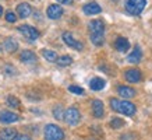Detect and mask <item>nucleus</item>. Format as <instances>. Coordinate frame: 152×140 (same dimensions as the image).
<instances>
[{"label":"nucleus","instance_id":"f257e3e1","mask_svg":"<svg viewBox=\"0 0 152 140\" xmlns=\"http://www.w3.org/2000/svg\"><path fill=\"white\" fill-rule=\"evenodd\" d=\"M89 32H91V41L94 45L101 46L103 45V32H105V24L102 20H92L89 23Z\"/></svg>","mask_w":152,"mask_h":140},{"label":"nucleus","instance_id":"f03ea898","mask_svg":"<svg viewBox=\"0 0 152 140\" xmlns=\"http://www.w3.org/2000/svg\"><path fill=\"white\" fill-rule=\"evenodd\" d=\"M110 108L113 111L127 115V116H133L135 113V105L130 102L127 99H117V98H112L110 99Z\"/></svg>","mask_w":152,"mask_h":140},{"label":"nucleus","instance_id":"7ed1b4c3","mask_svg":"<svg viewBox=\"0 0 152 140\" xmlns=\"http://www.w3.org/2000/svg\"><path fill=\"white\" fill-rule=\"evenodd\" d=\"M147 6V0H126L124 9L131 15H140Z\"/></svg>","mask_w":152,"mask_h":140},{"label":"nucleus","instance_id":"20e7f679","mask_svg":"<svg viewBox=\"0 0 152 140\" xmlns=\"http://www.w3.org/2000/svg\"><path fill=\"white\" fill-rule=\"evenodd\" d=\"M43 136H45V140H63L64 139V132L57 125L49 123V125L45 126Z\"/></svg>","mask_w":152,"mask_h":140},{"label":"nucleus","instance_id":"39448f33","mask_svg":"<svg viewBox=\"0 0 152 140\" xmlns=\"http://www.w3.org/2000/svg\"><path fill=\"white\" fill-rule=\"evenodd\" d=\"M80 119H81V113H80V111L75 107H71V108H69V109L66 111L64 121H66V123H67L69 126L78 125Z\"/></svg>","mask_w":152,"mask_h":140},{"label":"nucleus","instance_id":"423d86ee","mask_svg":"<svg viewBox=\"0 0 152 140\" xmlns=\"http://www.w3.org/2000/svg\"><path fill=\"white\" fill-rule=\"evenodd\" d=\"M18 31L21 34H24V37H27L28 39H31V41H35V39H38L39 38V31H38L37 28L31 27V25H20L18 27Z\"/></svg>","mask_w":152,"mask_h":140},{"label":"nucleus","instance_id":"0eeeda50","mask_svg":"<svg viewBox=\"0 0 152 140\" xmlns=\"http://www.w3.org/2000/svg\"><path fill=\"white\" fill-rule=\"evenodd\" d=\"M63 41H64L66 45H69L70 48H74V49H77V51H83L84 45L73 37V34H70V32H63Z\"/></svg>","mask_w":152,"mask_h":140},{"label":"nucleus","instance_id":"6e6552de","mask_svg":"<svg viewBox=\"0 0 152 140\" xmlns=\"http://www.w3.org/2000/svg\"><path fill=\"white\" fill-rule=\"evenodd\" d=\"M46 15L50 20H59L63 15V9L59 4H50L46 10Z\"/></svg>","mask_w":152,"mask_h":140},{"label":"nucleus","instance_id":"1a4fd4ad","mask_svg":"<svg viewBox=\"0 0 152 140\" xmlns=\"http://www.w3.org/2000/svg\"><path fill=\"white\" fill-rule=\"evenodd\" d=\"M124 77L129 83H140L142 79V74L138 69H129L124 73Z\"/></svg>","mask_w":152,"mask_h":140},{"label":"nucleus","instance_id":"9d476101","mask_svg":"<svg viewBox=\"0 0 152 140\" xmlns=\"http://www.w3.org/2000/svg\"><path fill=\"white\" fill-rule=\"evenodd\" d=\"M18 121V115H15L11 111H1L0 112V122L1 123H13Z\"/></svg>","mask_w":152,"mask_h":140},{"label":"nucleus","instance_id":"9b49d317","mask_svg":"<svg viewBox=\"0 0 152 140\" xmlns=\"http://www.w3.org/2000/svg\"><path fill=\"white\" fill-rule=\"evenodd\" d=\"M83 11L84 14H87V15H94V14H99L102 11V7L98 3L92 1V3H87V4L83 7Z\"/></svg>","mask_w":152,"mask_h":140},{"label":"nucleus","instance_id":"f8f14e48","mask_svg":"<svg viewBox=\"0 0 152 140\" xmlns=\"http://www.w3.org/2000/svg\"><path fill=\"white\" fill-rule=\"evenodd\" d=\"M31 13H32V9H31V6L28 4V3H20L18 6H17V14H18L21 18H28L29 15H31Z\"/></svg>","mask_w":152,"mask_h":140},{"label":"nucleus","instance_id":"ddd939ff","mask_svg":"<svg viewBox=\"0 0 152 140\" xmlns=\"http://www.w3.org/2000/svg\"><path fill=\"white\" fill-rule=\"evenodd\" d=\"M117 93H119L120 97H123L124 99L135 97V90L131 88V87H127V85H119L117 87Z\"/></svg>","mask_w":152,"mask_h":140},{"label":"nucleus","instance_id":"4468645a","mask_svg":"<svg viewBox=\"0 0 152 140\" xmlns=\"http://www.w3.org/2000/svg\"><path fill=\"white\" fill-rule=\"evenodd\" d=\"M92 113L95 118H102L103 113H105V109H103V102L101 99H94L92 101Z\"/></svg>","mask_w":152,"mask_h":140},{"label":"nucleus","instance_id":"2eb2a0df","mask_svg":"<svg viewBox=\"0 0 152 140\" xmlns=\"http://www.w3.org/2000/svg\"><path fill=\"white\" fill-rule=\"evenodd\" d=\"M17 130L14 127H4L3 130L0 132V139L1 140H14L17 137Z\"/></svg>","mask_w":152,"mask_h":140},{"label":"nucleus","instance_id":"dca6fc26","mask_svg":"<svg viewBox=\"0 0 152 140\" xmlns=\"http://www.w3.org/2000/svg\"><path fill=\"white\" fill-rule=\"evenodd\" d=\"M115 48L119 52H127L130 49V42L124 37H119L115 42Z\"/></svg>","mask_w":152,"mask_h":140},{"label":"nucleus","instance_id":"f3484780","mask_svg":"<svg viewBox=\"0 0 152 140\" xmlns=\"http://www.w3.org/2000/svg\"><path fill=\"white\" fill-rule=\"evenodd\" d=\"M106 81L101 77H94L91 81H89V88L94 90V91H101L102 88H105Z\"/></svg>","mask_w":152,"mask_h":140},{"label":"nucleus","instance_id":"a211bd4d","mask_svg":"<svg viewBox=\"0 0 152 140\" xmlns=\"http://www.w3.org/2000/svg\"><path fill=\"white\" fill-rule=\"evenodd\" d=\"M141 59H142V51H141L140 46H135L134 51L127 56V60H129L130 63H138Z\"/></svg>","mask_w":152,"mask_h":140},{"label":"nucleus","instance_id":"6ab92c4d","mask_svg":"<svg viewBox=\"0 0 152 140\" xmlns=\"http://www.w3.org/2000/svg\"><path fill=\"white\" fill-rule=\"evenodd\" d=\"M3 46H4V49L7 52L13 53V52H15L17 49H18V43H17V41H15V39H13L11 37H9V38H6Z\"/></svg>","mask_w":152,"mask_h":140},{"label":"nucleus","instance_id":"aec40b11","mask_svg":"<svg viewBox=\"0 0 152 140\" xmlns=\"http://www.w3.org/2000/svg\"><path fill=\"white\" fill-rule=\"evenodd\" d=\"M20 59L24 63H34V62H37V55L31 51H24L20 56Z\"/></svg>","mask_w":152,"mask_h":140},{"label":"nucleus","instance_id":"412c9836","mask_svg":"<svg viewBox=\"0 0 152 140\" xmlns=\"http://www.w3.org/2000/svg\"><path fill=\"white\" fill-rule=\"evenodd\" d=\"M42 56H43L48 62H57V59H59L57 53L53 51H49V49H43V51H42Z\"/></svg>","mask_w":152,"mask_h":140},{"label":"nucleus","instance_id":"4be33fe9","mask_svg":"<svg viewBox=\"0 0 152 140\" xmlns=\"http://www.w3.org/2000/svg\"><path fill=\"white\" fill-rule=\"evenodd\" d=\"M64 113H66V112L63 111L61 105H56V107L53 108V116H55V119H57V121L64 119Z\"/></svg>","mask_w":152,"mask_h":140},{"label":"nucleus","instance_id":"5701e85b","mask_svg":"<svg viewBox=\"0 0 152 140\" xmlns=\"http://www.w3.org/2000/svg\"><path fill=\"white\" fill-rule=\"evenodd\" d=\"M56 63H57L59 66H61V67H64V66L71 65V63H73V59H71V56L64 55V56H61V57H59Z\"/></svg>","mask_w":152,"mask_h":140},{"label":"nucleus","instance_id":"b1692460","mask_svg":"<svg viewBox=\"0 0 152 140\" xmlns=\"http://www.w3.org/2000/svg\"><path fill=\"white\" fill-rule=\"evenodd\" d=\"M6 102H7V105H9L10 108H14V109L20 107V101H18V98L13 97V95H9V97H7V99H6Z\"/></svg>","mask_w":152,"mask_h":140},{"label":"nucleus","instance_id":"393cba45","mask_svg":"<svg viewBox=\"0 0 152 140\" xmlns=\"http://www.w3.org/2000/svg\"><path fill=\"white\" fill-rule=\"evenodd\" d=\"M124 126V121L123 119H120V118H113L110 121V127L112 129H120V127H123Z\"/></svg>","mask_w":152,"mask_h":140},{"label":"nucleus","instance_id":"a878e982","mask_svg":"<svg viewBox=\"0 0 152 140\" xmlns=\"http://www.w3.org/2000/svg\"><path fill=\"white\" fill-rule=\"evenodd\" d=\"M6 21H7V23H15V21H17V15H15V13H13V11H7V13H6Z\"/></svg>","mask_w":152,"mask_h":140},{"label":"nucleus","instance_id":"bb28decb","mask_svg":"<svg viewBox=\"0 0 152 140\" xmlns=\"http://www.w3.org/2000/svg\"><path fill=\"white\" fill-rule=\"evenodd\" d=\"M69 91H71V93H74V94H78V95H83L84 94V88H81L78 85H70Z\"/></svg>","mask_w":152,"mask_h":140},{"label":"nucleus","instance_id":"cd10ccee","mask_svg":"<svg viewBox=\"0 0 152 140\" xmlns=\"http://www.w3.org/2000/svg\"><path fill=\"white\" fill-rule=\"evenodd\" d=\"M134 136V133H126V135H121L120 136V140H134L135 137H131Z\"/></svg>","mask_w":152,"mask_h":140},{"label":"nucleus","instance_id":"c85d7f7f","mask_svg":"<svg viewBox=\"0 0 152 140\" xmlns=\"http://www.w3.org/2000/svg\"><path fill=\"white\" fill-rule=\"evenodd\" d=\"M14 140H32V139L27 135H17V137H15Z\"/></svg>","mask_w":152,"mask_h":140},{"label":"nucleus","instance_id":"c756f323","mask_svg":"<svg viewBox=\"0 0 152 140\" xmlns=\"http://www.w3.org/2000/svg\"><path fill=\"white\" fill-rule=\"evenodd\" d=\"M57 3H61V4H73L74 0H57Z\"/></svg>","mask_w":152,"mask_h":140},{"label":"nucleus","instance_id":"7c9ffc66","mask_svg":"<svg viewBox=\"0 0 152 140\" xmlns=\"http://www.w3.org/2000/svg\"><path fill=\"white\" fill-rule=\"evenodd\" d=\"M1 14H3V7L0 6V17H1Z\"/></svg>","mask_w":152,"mask_h":140},{"label":"nucleus","instance_id":"2f4dec72","mask_svg":"<svg viewBox=\"0 0 152 140\" xmlns=\"http://www.w3.org/2000/svg\"><path fill=\"white\" fill-rule=\"evenodd\" d=\"M113 1H117V0H113Z\"/></svg>","mask_w":152,"mask_h":140},{"label":"nucleus","instance_id":"473e14b6","mask_svg":"<svg viewBox=\"0 0 152 140\" xmlns=\"http://www.w3.org/2000/svg\"><path fill=\"white\" fill-rule=\"evenodd\" d=\"M0 140H1V139H0Z\"/></svg>","mask_w":152,"mask_h":140}]
</instances>
